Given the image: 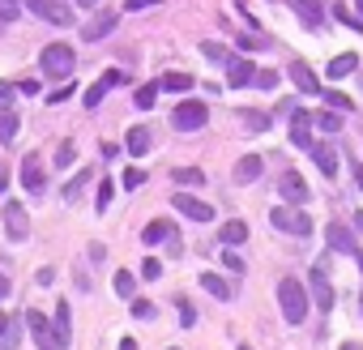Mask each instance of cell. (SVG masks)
Here are the masks:
<instances>
[{
  "label": "cell",
  "instance_id": "6da1fadb",
  "mask_svg": "<svg viewBox=\"0 0 363 350\" xmlns=\"http://www.w3.org/2000/svg\"><path fill=\"white\" fill-rule=\"evenodd\" d=\"M278 304H282L286 324H304V316H308V286L299 278H282L278 282Z\"/></svg>",
  "mask_w": 363,
  "mask_h": 350
},
{
  "label": "cell",
  "instance_id": "7a4b0ae2",
  "mask_svg": "<svg viewBox=\"0 0 363 350\" xmlns=\"http://www.w3.org/2000/svg\"><path fill=\"white\" fill-rule=\"evenodd\" d=\"M73 64H77V52H73L68 43H52V47H43V56H39V68L52 82H64L73 73Z\"/></svg>",
  "mask_w": 363,
  "mask_h": 350
},
{
  "label": "cell",
  "instance_id": "3957f363",
  "mask_svg": "<svg viewBox=\"0 0 363 350\" xmlns=\"http://www.w3.org/2000/svg\"><path fill=\"white\" fill-rule=\"evenodd\" d=\"M270 222H274V231L295 235V239H308V235H312V218H308L299 205H278V210L270 214Z\"/></svg>",
  "mask_w": 363,
  "mask_h": 350
},
{
  "label": "cell",
  "instance_id": "277c9868",
  "mask_svg": "<svg viewBox=\"0 0 363 350\" xmlns=\"http://www.w3.org/2000/svg\"><path fill=\"white\" fill-rule=\"evenodd\" d=\"M308 286H312V304H317L321 312H329L333 304H337V295H333V282H329V261H317L312 265V273H308Z\"/></svg>",
  "mask_w": 363,
  "mask_h": 350
},
{
  "label": "cell",
  "instance_id": "5b68a950",
  "mask_svg": "<svg viewBox=\"0 0 363 350\" xmlns=\"http://www.w3.org/2000/svg\"><path fill=\"white\" fill-rule=\"evenodd\" d=\"M205 120H210V111H205V103H197V98H188V103H180L176 111H171V124L180 133H197V129H205Z\"/></svg>",
  "mask_w": 363,
  "mask_h": 350
},
{
  "label": "cell",
  "instance_id": "8992f818",
  "mask_svg": "<svg viewBox=\"0 0 363 350\" xmlns=\"http://www.w3.org/2000/svg\"><path fill=\"white\" fill-rule=\"evenodd\" d=\"M278 192H282L286 205H308V184H304L299 171H282L278 175Z\"/></svg>",
  "mask_w": 363,
  "mask_h": 350
},
{
  "label": "cell",
  "instance_id": "52a82bcc",
  "mask_svg": "<svg viewBox=\"0 0 363 350\" xmlns=\"http://www.w3.org/2000/svg\"><path fill=\"white\" fill-rule=\"evenodd\" d=\"M21 188L35 192V196L47 188V175H43V158H39V154H26V158H21Z\"/></svg>",
  "mask_w": 363,
  "mask_h": 350
},
{
  "label": "cell",
  "instance_id": "ba28073f",
  "mask_svg": "<svg viewBox=\"0 0 363 350\" xmlns=\"http://www.w3.org/2000/svg\"><path fill=\"white\" fill-rule=\"evenodd\" d=\"M26 329L35 333V342H39L43 350H60V342H56V329H52V320H47L43 312H26Z\"/></svg>",
  "mask_w": 363,
  "mask_h": 350
},
{
  "label": "cell",
  "instance_id": "9c48e42d",
  "mask_svg": "<svg viewBox=\"0 0 363 350\" xmlns=\"http://www.w3.org/2000/svg\"><path fill=\"white\" fill-rule=\"evenodd\" d=\"M26 5H30V13H35V17L52 21V26H68V21H73V13L60 5V0H26Z\"/></svg>",
  "mask_w": 363,
  "mask_h": 350
},
{
  "label": "cell",
  "instance_id": "30bf717a",
  "mask_svg": "<svg viewBox=\"0 0 363 350\" xmlns=\"http://www.w3.org/2000/svg\"><path fill=\"white\" fill-rule=\"evenodd\" d=\"M171 205H176L184 218H192V222H214V210H210L205 201H197V196H188V192H176Z\"/></svg>",
  "mask_w": 363,
  "mask_h": 350
},
{
  "label": "cell",
  "instance_id": "8fae6325",
  "mask_svg": "<svg viewBox=\"0 0 363 350\" xmlns=\"http://www.w3.org/2000/svg\"><path fill=\"white\" fill-rule=\"evenodd\" d=\"M124 82H129V77H124L120 68H107L103 77H99V82H94V86L86 90V107H99V103H103V94H107L111 86H124Z\"/></svg>",
  "mask_w": 363,
  "mask_h": 350
},
{
  "label": "cell",
  "instance_id": "7c38bea8",
  "mask_svg": "<svg viewBox=\"0 0 363 350\" xmlns=\"http://www.w3.org/2000/svg\"><path fill=\"white\" fill-rule=\"evenodd\" d=\"M115 26H120V13H99L94 21H86V26H82V39H86V43H99V39H107Z\"/></svg>",
  "mask_w": 363,
  "mask_h": 350
},
{
  "label": "cell",
  "instance_id": "4fadbf2b",
  "mask_svg": "<svg viewBox=\"0 0 363 350\" xmlns=\"http://www.w3.org/2000/svg\"><path fill=\"white\" fill-rule=\"evenodd\" d=\"M5 231H9V239H26L30 235V218H26V210H21L17 201L5 205Z\"/></svg>",
  "mask_w": 363,
  "mask_h": 350
},
{
  "label": "cell",
  "instance_id": "5bb4252c",
  "mask_svg": "<svg viewBox=\"0 0 363 350\" xmlns=\"http://www.w3.org/2000/svg\"><path fill=\"white\" fill-rule=\"evenodd\" d=\"M290 82H295V90H299V94H321V77H317V73H312L304 60L290 64Z\"/></svg>",
  "mask_w": 363,
  "mask_h": 350
},
{
  "label": "cell",
  "instance_id": "9a60e30c",
  "mask_svg": "<svg viewBox=\"0 0 363 350\" xmlns=\"http://www.w3.org/2000/svg\"><path fill=\"white\" fill-rule=\"evenodd\" d=\"M290 141H295L299 149L312 145V116H308V111H295V107H290Z\"/></svg>",
  "mask_w": 363,
  "mask_h": 350
},
{
  "label": "cell",
  "instance_id": "2e32d148",
  "mask_svg": "<svg viewBox=\"0 0 363 350\" xmlns=\"http://www.w3.org/2000/svg\"><path fill=\"white\" fill-rule=\"evenodd\" d=\"M308 149H312V158H317L321 175H337V149H333L329 141H312Z\"/></svg>",
  "mask_w": 363,
  "mask_h": 350
},
{
  "label": "cell",
  "instance_id": "e0dca14e",
  "mask_svg": "<svg viewBox=\"0 0 363 350\" xmlns=\"http://www.w3.org/2000/svg\"><path fill=\"white\" fill-rule=\"evenodd\" d=\"M252 73H257V64L244 60V56L227 60V82H231V86H252Z\"/></svg>",
  "mask_w": 363,
  "mask_h": 350
},
{
  "label": "cell",
  "instance_id": "ac0fdd59",
  "mask_svg": "<svg viewBox=\"0 0 363 350\" xmlns=\"http://www.w3.org/2000/svg\"><path fill=\"white\" fill-rule=\"evenodd\" d=\"M261 171H265V158L261 154H244V158L235 163V184H252Z\"/></svg>",
  "mask_w": 363,
  "mask_h": 350
},
{
  "label": "cell",
  "instance_id": "d6986e66",
  "mask_svg": "<svg viewBox=\"0 0 363 350\" xmlns=\"http://www.w3.org/2000/svg\"><path fill=\"white\" fill-rule=\"evenodd\" d=\"M286 5L299 13V21L308 30H321V5H317V0H286Z\"/></svg>",
  "mask_w": 363,
  "mask_h": 350
},
{
  "label": "cell",
  "instance_id": "ffe728a7",
  "mask_svg": "<svg viewBox=\"0 0 363 350\" xmlns=\"http://www.w3.org/2000/svg\"><path fill=\"white\" fill-rule=\"evenodd\" d=\"M52 329H56V342H60V350L73 342V316H68V304H64V299H60V304H56V324H52Z\"/></svg>",
  "mask_w": 363,
  "mask_h": 350
},
{
  "label": "cell",
  "instance_id": "44dd1931",
  "mask_svg": "<svg viewBox=\"0 0 363 350\" xmlns=\"http://www.w3.org/2000/svg\"><path fill=\"white\" fill-rule=\"evenodd\" d=\"M355 68H359V56H355V52H342V56H333V60H329V68H325V73H329L333 82H342V77H351Z\"/></svg>",
  "mask_w": 363,
  "mask_h": 350
},
{
  "label": "cell",
  "instance_id": "7402d4cb",
  "mask_svg": "<svg viewBox=\"0 0 363 350\" xmlns=\"http://www.w3.org/2000/svg\"><path fill=\"white\" fill-rule=\"evenodd\" d=\"M192 86H197V82H192L188 73H162V77H158V90H167V94H188Z\"/></svg>",
  "mask_w": 363,
  "mask_h": 350
},
{
  "label": "cell",
  "instance_id": "603a6c76",
  "mask_svg": "<svg viewBox=\"0 0 363 350\" xmlns=\"http://www.w3.org/2000/svg\"><path fill=\"white\" fill-rule=\"evenodd\" d=\"M124 145H129V154H150V129H145V124H133Z\"/></svg>",
  "mask_w": 363,
  "mask_h": 350
},
{
  "label": "cell",
  "instance_id": "cb8c5ba5",
  "mask_svg": "<svg viewBox=\"0 0 363 350\" xmlns=\"http://www.w3.org/2000/svg\"><path fill=\"white\" fill-rule=\"evenodd\" d=\"M21 342V324L13 316H0V350H17Z\"/></svg>",
  "mask_w": 363,
  "mask_h": 350
},
{
  "label": "cell",
  "instance_id": "d4e9b609",
  "mask_svg": "<svg viewBox=\"0 0 363 350\" xmlns=\"http://www.w3.org/2000/svg\"><path fill=\"white\" fill-rule=\"evenodd\" d=\"M312 129H321V133H342V111H333V107L317 111V116H312Z\"/></svg>",
  "mask_w": 363,
  "mask_h": 350
},
{
  "label": "cell",
  "instance_id": "484cf974",
  "mask_svg": "<svg viewBox=\"0 0 363 350\" xmlns=\"http://www.w3.org/2000/svg\"><path fill=\"white\" fill-rule=\"evenodd\" d=\"M218 239H223L227 248L244 243V239H248V222H239V218H235V222H223V231H218Z\"/></svg>",
  "mask_w": 363,
  "mask_h": 350
},
{
  "label": "cell",
  "instance_id": "4316f807",
  "mask_svg": "<svg viewBox=\"0 0 363 350\" xmlns=\"http://www.w3.org/2000/svg\"><path fill=\"white\" fill-rule=\"evenodd\" d=\"M329 248H333V252H346V257H351V252H355V235L333 222V227H329Z\"/></svg>",
  "mask_w": 363,
  "mask_h": 350
},
{
  "label": "cell",
  "instance_id": "83f0119b",
  "mask_svg": "<svg viewBox=\"0 0 363 350\" xmlns=\"http://www.w3.org/2000/svg\"><path fill=\"white\" fill-rule=\"evenodd\" d=\"M201 286H205L214 299H223V304L235 295V291H231V282H227V278H218V273H201Z\"/></svg>",
  "mask_w": 363,
  "mask_h": 350
},
{
  "label": "cell",
  "instance_id": "f1b7e54d",
  "mask_svg": "<svg viewBox=\"0 0 363 350\" xmlns=\"http://www.w3.org/2000/svg\"><path fill=\"white\" fill-rule=\"evenodd\" d=\"M17 129H21V116L17 111H0V145H9L17 137Z\"/></svg>",
  "mask_w": 363,
  "mask_h": 350
},
{
  "label": "cell",
  "instance_id": "f546056e",
  "mask_svg": "<svg viewBox=\"0 0 363 350\" xmlns=\"http://www.w3.org/2000/svg\"><path fill=\"white\" fill-rule=\"evenodd\" d=\"M94 180V171L86 167V171H77V175H73V180H68V188H64V201H77V196H82V188Z\"/></svg>",
  "mask_w": 363,
  "mask_h": 350
},
{
  "label": "cell",
  "instance_id": "4dcf8cb0",
  "mask_svg": "<svg viewBox=\"0 0 363 350\" xmlns=\"http://www.w3.org/2000/svg\"><path fill=\"white\" fill-rule=\"evenodd\" d=\"M171 231H176V227H171V222H150V227H145V231H141V239H145V243H162V239H167V235H171Z\"/></svg>",
  "mask_w": 363,
  "mask_h": 350
},
{
  "label": "cell",
  "instance_id": "1f68e13d",
  "mask_svg": "<svg viewBox=\"0 0 363 350\" xmlns=\"http://www.w3.org/2000/svg\"><path fill=\"white\" fill-rule=\"evenodd\" d=\"M111 286H115V295H120V299H133V295H137V282H133V273H129V269H120Z\"/></svg>",
  "mask_w": 363,
  "mask_h": 350
},
{
  "label": "cell",
  "instance_id": "d6a6232c",
  "mask_svg": "<svg viewBox=\"0 0 363 350\" xmlns=\"http://www.w3.org/2000/svg\"><path fill=\"white\" fill-rule=\"evenodd\" d=\"M171 180H176V184H205V171H197V167H176Z\"/></svg>",
  "mask_w": 363,
  "mask_h": 350
},
{
  "label": "cell",
  "instance_id": "836d02e7",
  "mask_svg": "<svg viewBox=\"0 0 363 350\" xmlns=\"http://www.w3.org/2000/svg\"><path fill=\"white\" fill-rule=\"evenodd\" d=\"M201 56H205V60H214V64H227V60H231V52H227L223 43H214V39H210V43H201Z\"/></svg>",
  "mask_w": 363,
  "mask_h": 350
},
{
  "label": "cell",
  "instance_id": "e575fe53",
  "mask_svg": "<svg viewBox=\"0 0 363 350\" xmlns=\"http://www.w3.org/2000/svg\"><path fill=\"white\" fill-rule=\"evenodd\" d=\"M325 107H333V111H342V116H351L355 111V103L346 94H337V90H325Z\"/></svg>",
  "mask_w": 363,
  "mask_h": 350
},
{
  "label": "cell",
  "instance_id": "d590c367",
  "mask_svg": "<svg viewBox=\"0 0 363 350\" xmlns=\"http://www.w3.org/2000/svg\"><path fill=\"white\" fill-rule=\"evenodd\" d=\"M252 86H257V90H274V86H278V68H257V73H252Z\"/></svg>",
  "mask_w": 363,
  "mask_h": 350
},
{
  "label": "cell",
  "instance_id": "8d00e7d4",
  "mask_svg": "<svg viewBox=\"0 0 363 350\" xmlns=\"http://www.w3.org/2000/svg\"><path fill=\"white\" fill-rule=\"evenodd\" d=\"M154 98H158V86H137V94H133V103H137L141 111H150V107H154Z\"/></svg>",
  "mask_w": 363,
  "mask_h": 350
},
{
  "label": "cell",
  "instance_id": "74e56055",
  "mask_svg": "<svg viewBox=\"0 0 363 350\" xmlns=\"http://www.w3.org/2000/svg\"><path fill=\"white\" fill-rule=\"evenodd\" d=\"M111 196H115V184H111V180H103V184H99V196H94V210H99V214H107Z\"/></svg>",
  "mask_w": 363,
  "mask_h": 350
},
{
  "label": "cell",
  "instance_id": "f35d334b",
  "mask_svg": "<svg viewBox=\"0 0 363 350\" xmlns=\"http://www.w3.org/2000/svg\"><path fill=\"white\" fill-rule=\"evenodd\" d=\"M133 316H137V320H154V316H158V308L150 304V299H133Z\"/></svg>",
  "mask_w": 363,
  "mask_h": 350
},
{
  "label": "cell",
  "instance_id": "ab89813d",
  "mask_svg": "<svg viewBox=\"0 0 363 350\" xmlns=\"http://www.w3.org/2000/svg\"><path fill=\"white\" fill-rule=\"evenodd\" d=\"M333 17H342L346 26L355 30V35H363V17H351V13H346V5H342V0H337V5H333Z\"/></svg>",
  "mask_w": 363,
  "mask_h": 350
},
{
  "label": "cell",
  "instance_id": "60d3db41",
  "mask_svg": "<svg viewBox=\"0 0 363 350\" xmlns=\"http://www.w3.org/2000/svg\"><path fill=\"white\" fill-rule=\"evenodd\" d=\"M244 120H248V133H265V129H270V116H265V111H244Z\"/></svg>",
  "mask_w": 363,
  "mask_h": 350
},
{
  "label": "cell",
  "instance_id": "b9f144b4",
  "mask_svg": "<svg viewBox=\"0 0 363 350\" xmlns=\"http://www.w3.org/2000/svg\"><path fill=\"white\" fill-rule=\"evenodd\" d=\"M180 329H192V324H197V312H192V304H188V299H180Z\"/></svg>",
  "mask_w": 363,
  "mask_h": 350
},
{
  "label": "cell",
  "instance_id": "7bdbcfd3",
  "mask_svg": "<svg viewBox=\"0 0 363 350\" xmlns=\"http://www.w3.org/2000/svg\"><path fill=\"white\" fill-rule=\"evenodd\" d=\"M73 158H77V149H73V141H60V149H56V167H68Z\"/></svg>",
  "mask_w": 363,
  "mask_h": 350
},
{
  "label": "cell",
  "instance_id": "ee69618b",
  "mask_svg": "<svg viewBox=\"0 0 363 350\" xmlns=\"http://www.w3.org/2000/svg\"><path fill=\"white\" fill-rule=\"evenodd\" d=\"M141 278H162V261H154V257H145V265H141Z\"/></svg>",
  "mask_w": 363,
  "mask_h": 350
},
{
  "label": "cell",
  "instance_id": "f6af8a7d",
  "mask_svg": "<svg viewBox=\"0 0 363 350\" xmlns=\"http://www.w3.org/2000/svg\"><path fill=\"white\" fill-rule=\"evenodd\" d=\"M141 184H145V171L141 167H129L124 171V188H141Z\"/></svg>",
  "mask_w": 363,
  "mask_h": 350
},
{
  "label": "cell",
  "instance_id": "bcb514c9",
  "mask_svg": "<svg viewBox=\"0 0 363 350\" xmlns=\"http://www.w3.org/2000/svg\"><path fill=\"white\" fill-rule=\"evenodd\" d=\"M162 5V0H124V9L129 13H141V9H158Z\"/></svg>",
  "mask_w": 363,
  "mask_h": 350
},
{
  "label": "cell",
  "instance_id": "7dc6e473",
  "mask_svg": "<svg viewBox=\"0 0 363 350\" xmlns=\"http://www.w3.org/2000/svg\"><path fill=\"white\" fill-rule=\"evenodd\" d=\"M223 265H227L231 273H244V261H239L235 252H223Z\"/></svg>",
  "mask_w": 363,
  "mask_h": 350
},
{
  "label": "cell",
  "instance_id": "c3c4849f",
  "mask_svg": "<svg viewBox=\"0 0 363 350\" xmlns=\"http://www.w3.org/2000/svg\"><path fill=\"white\" fill-rule=\"evenodd\" d=\"M13 94H17V86H13V82H0V107H5Z\"/></svg>",
  "mask_w": 363,
  "mask_h": 350
},
{
  "label": "cell",
  "instance_id": "681fc988",
  "mask_svg": "<svg viewBox=\"0 0 363 350\" xmlns=\"http://www.w3.org/2000/svg\"><path fill=\"white\" fill-rule=\"evenodd\" d=\"M68 94H73V86H60V90H52V103H64Z\"/></svg>",
  "mask_w": 363,
  "mask_h": 350
},
{
  "label": "cell",
  "instance_id": "f907efd6",
  "mask_svg": "<svg viewBox=\"0 0 363 350\" xmlns=\"http://www.w3.org/2000/svg\"><path fill=\"white\" fill-rule=\"evenodd\" d=\"M351 175H355V184H359V192H363V163H355V167H351Z\"/></svg>",
  "mask_w": 363,
  "mask_h": 350
},
{
  "label": "cell",
  "instance_id": "816d5d0a",
  "mask_svg": "<svg viewBox=\"0 0 363 350\" xmlns=\"http://www.w3.org/2000/svg\"><path fill=\"white\" fill-rule=\"evenodd\" d=\"M9 291H13V282H9V278H5V273H0V299H5V295H9Z\"/></svg>",
  "mask_w": 363,
  "mask_h": 350
},
{
  "label": "cell",
  "instance_id": "f5cc1de1",
  "mask_svg": "<svg viewBox=\"0 0 363 350\" xmlns=\"http://www.w3.org/2000/svg\"><path fill=\"white\" fill-rule=\"evenodd\" d=\"M351 257H355V265H359V273H363V248H355V252H351Z\"/></svg>",
  "mask_w": 363,
  "mask_h": 350
},
{
  "label": "cell",
  "instance_id": "db71d44e",
  "mask_svg": "<svg viewBox=\"0 0 363 350\" xmlns=\"http://www.w3.org/2000/svg\"><path fill=\"white\" fill-rule=\"evenodd\" d=\"M120 350H137V342H133V338H124V342H120Z\"/></svg>",
  "mask_w": 363,
  "mask_h": 350
},
{
  "label": "cell",
  "instance_id": "11a10c76",
  "mask_svg": "<svg viewBox=\"0 0 363 350\" xmlns=\"http://www.w3.org/2000/svg\"><path fill=\"white\" fill-rule=\"evenodd\" d=\"M351 222H355V231H359V235H363V214H355V218H351Z\"/></svg>",
  "mask_w": 363,
  "mask_h": 350
},
{
  "label": "cell",
  "instance_id": "9f6ffc18",
  "mask_svg": "<svg viewBox=\"0 0 363 350\" xmlns=\"http://www.w3.org/2000/svg\"><path fill=\"white\" fill-rule=\"evenodd\" d=\"M342 350H363V342H342Z\"/></svg>",
  "mask_w": 363,
  "mask_h": 350
},
{
  "label": "cell",
  "instance_id": "6f0895ef",
  "mask_svg": "<svg viewBox=\"0 0 363 350\" xmlns=\"http://www.w3.org/2000/svg\"><path fill=\"white\" fill-rule=\"evenodd\" d=\"M77 5H86V9H94V5H99V0H77Z\"/></svg>",
  "mask_w": 363,
  "mask_h": 350
},
{
  "label": "cell",
  "instance_id": "680465c9",
  "mask_svg": "<svg viewBox=\"0 0 363 350\" xmlns=\"http://www.w3.org/2000/svg\"><path fill=\"white\" fill-rule=\"evenodd\" d=\"M355 5H359V17H363V0H355Z\"/></svg>",
  "mask_w": 363,
  "mask_h": 350
},
{
  "label": "cell",
  "instance_id": "91938a15",
  "mask_svg": "<svg viewBox=\"0 0 363 350\" xmlns=\"http://www.w3.org/2000/svg\"><path fill=\"white\" fill-rule=\"evenodd\" d=\"M5 5H17V0H5Z\"/></svg>",
  "mask_w": 363,
  "mask_h": 350
},
{
  "label": "cell",
  "instance_id": "94428289",
  "mask_svg": "<svg viewBox=\"0 0 363 350\" xmlns=\"http://www.w3.org/2000/svg\"><path fill=\"white\" fill-rule=\"evenodd\" d=\"M0 26H5V21H0Z\"/></svg>",
  "mask_w": 363,
  "mask_h": 350
}]
</instances>
